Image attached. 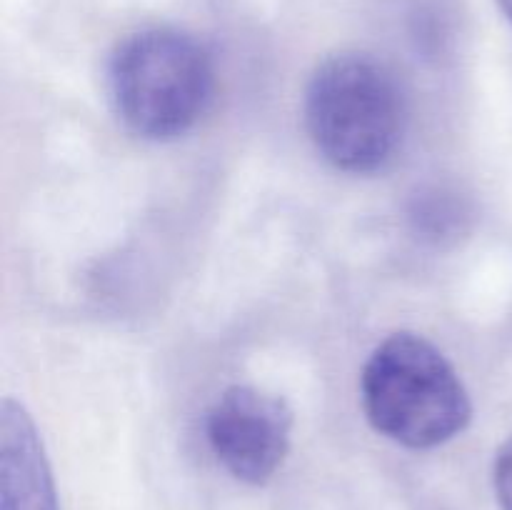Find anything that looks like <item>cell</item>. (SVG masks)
<instances>
[{
  "instance_id": "cell-4",
  "label": "cell",
  "mask_w": 512,
  "mask_h": 510,
  "mask_svg": "<svg viewBox=\"0 0 512 510\" xmlns=\"http://www.w3.org/2000/svg\"><path fill=\"white\" fill-rule=\"evenodd\" d=\"M293 413L283 398L253 385L225 390L205 418L215 458L230 475L263 485L278 473L290 448Z\"/></svg>"
},
{
  "instance_id": "cell-7",
  "label": "cell",
  "mask_w": 512,
  "mask_h": 510,
  "mask_svg": "<svg viewBox=\"0 0 512 510\" xmlns=\"http://www.w3.org/2000/svg\"><path fill=\"white\" fill-rule=\"evenodd\" d=\"M498 5H500V10H503L505 18L512 23V0H498Z\"/></svg>"
},
{
  "instance_id": "cell-2",
  "label": "cell",
  "mask_w": 512,
  "mask_h": 510,
  "mask_svg": "<svg viewBox=\"0 0 512 510\" xmlns=\"http://www.w3.org/2000/svg\"><path fill=\"white\" fill-rule=\"evenodd\" d=\"M215 93L208 48L178 28H143L115 45L108 98L130 133L173 140L205 115Z\"/></svg>"
},
{
  "instance_id": "cell-6",
  "label": "cell",
  "mask_w": 512,
  "mask_h": 510,
  "mask_svg": "<svg viewBox=\"0 0 512 510\" xmlns=\"http://www.w3.org/2000/svg\"><path fill=\"white\" fill-rule=\"evenodd\" d=\"M495 498L500 510H512V438L500 448L493 470Z\"/></svg>"
},
{
  "instance_id": "cell-5",
  "label": "cell",
  "mask_w": 512,
  "mask_h": 510,
  "mask_svg": "<svg viewBox=\"0 0 512 510\" xmlns=\"http://www.w3.org/2000/svg\"><path fill=\"white\" fill-rule=\"evenodd\" d=\"M0 510H58L38 430L13 400L0 415Z\"/></svg>"
},
{
  "instance_id": "cell-3",
  "label": "cell",
  "mask_w": 512,
  "mask_h": 510,
  "mask_svg": "<svg viewBox=\"0 0 512 510\" xmlns=\"http://www.w3.org/2000/svg\"><path fill=\"white\" fill-rule=\"evenodd\" d=\"M360 390L373 428L405 448L448 443L463 433L473 413L448 358L415 333L390 335L373 350Z\"/></svg>"
},
{
  "instance_id": "cell-1",
  "label": "cell",
  "mask_w": 512,
  "mask_h": 510,
  "mask_svg": "<svg viewBox=\"0 0 512 510\" xmlns=\"http://www.w3.org/2000/svg\"><path fill=\"white\" fill-rule=\"evenodd\" d=\"M405 98L388 65L338 53L315 68L305 90V125L318 153L345 173H375L398 153Z\"/></svg>"
}]
</instances>
